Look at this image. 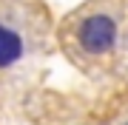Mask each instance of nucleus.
Wrapping results in <instances>:
<instances>
[{
  "label": "nucleus",
  "instance_id": "obj_1",
  "mask_svg": "<svg viewBox=\"0 0 128 125\" xmlns=\"http://www.w3.org/2000/svg\"><path fill=\"white\" fill-rule=\"evenodd\" d=\"M77 37H80V46L88 54H105L117 40V23L108 14H91V17H86L80 23Z\"/></svg>",
  "mask_w": 128,
  "mask_h": 125
},
{
  "label": "nucleus",
  "instance_id": "obj_2",
  "mask_svg": "<svg viewBox=\"0 0 128 125\" xmlns=\"http://www.w3.org/2000/svg\"><path fill=\"white\" fill-rule=\"evenodd\" d=\"M23 57V37L0 23V68H9Z\"/></svg>",
  "mask_w": 128,
  "mask_h": 125
},
{
  "label": "nucleus",
  "instance_id": "obj_3",
  "mask_svg": "<svg viewBox=\"0 0 128 125\" xmlns=\"http://www.w3.org/2000/svg\"><path fill=\"white\" fill-rule=\"evenodd\" d=\"M125 125H128V122H125Z\"/></svg>",
  "mask_w": 128,
  "mask_h": 125
}]
</instances>
